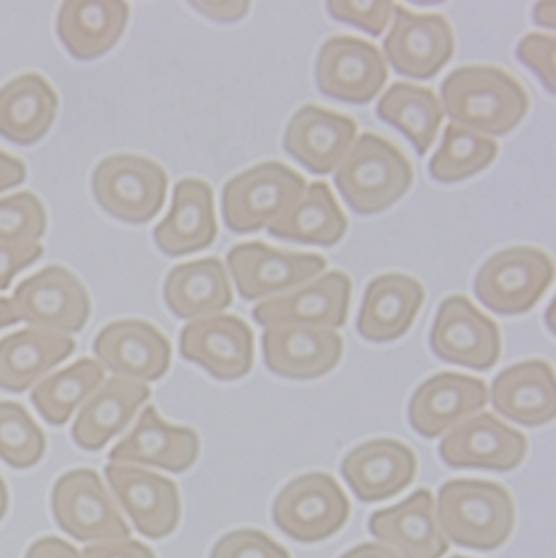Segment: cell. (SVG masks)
<instances>
[{"mask_svg":"<svg viewBox=\"0 0 556 558\" xmlns=\"http://www.w3.org/2000/svg\"><path fill=\"white\" fill-rule=\"evenodd\" d=\"M443 114L455 125L481 136H506L528 117L530 96L506 70L466 65L440 85Z\"/></svg>","mask_w":556,"mask_h":558,"instance_id":"cell-1","label":"cell"},{"mask_svg":"<svg viewBox=\"0 0 556 558\" xmlns=\"http://www.w3.org/2000/svg\"><path fill=\"white\" fill-rule=\"evenodd\" d=\"M436 519L448 541L476 551H494L515 532V498L498 483L448 481L438 489Z\"/></svg>","mask_w":556,"mask_h":558,"instance_id":"cell-2","label":"cell"},{"mask_svg":"<svg viewBox=\"0 0 556 558\" xmlns=\"http://www.w3.org/2000/svg\"><path fill=\"white\" fill-rule=\"evenodd\" d=\"M414 183L408 156L378 134H361L334 170V185L356 216H376L399 203Z\"/></svg>","mask_w":556,"mask_h":558,"instance_id":"cell-3","label":"cell"},{"mask_svg":"<svg viewBox=\"0 0 556 558\" xmlns=\"http://www.w3.org/2000/svg\"><path fill=\"white\" fill-rule=\"evenodd\" d=\"M305 179L292 167L267 160L237 174L222 187L220 211L232 234L267 230L305 192Z\"/></svg>","mask_w":556,"mask_h":558,"instance_id":"cell-4","label":"cell"},{"mask_svg":"<svg viewBox=\"0 0 556 558\" xmlns=\"http://www.w3.org/2000/svg\"><path fill=\"white\" fill-rule=\"evenodd\" d=\"M167 185L162 167L138 154L107 156L92 174V192L102 211L132 226H143L160 214Z\"/></svg>","mask_w":556,"mask_h":558,"instance_id":"cell-5","label":"cell"},{"mask_svg":"<svg viewBox=\"0 0 556 558\" xmlns=\"http://www.w3.org/2000/svg\"><path fill=\"white\" fill-rule=\"evenodd\" d=\"M554 283V263L536 247H508L492 254L474 278V294L481 305L517 316L530 312Z\"/></svg>","mask_w":556,"mask_h":558,"instance_id":"cell-6","label":"cell"},{"mask_svg":"<svg viewBox=\"0 0 556 558\" xmlns=\"http://www.w3.org/2000/svg\"><path fill=\"white\" fill-rule=\"evenodd\" d=\"M352 506L327 472H307L278 492L271 517L276 527L299 543H318L341 532Z\"/></svg>","mask_w":556,"mask_h":558,"instance_id":"cell-7","label":"cell"},{"mask_svg":"<svg viewBox=\"0 0 556 558\" xmlns=\"http://www.w3.org/2000/svg\"><path fill=\"white\" fill-rule=\"evenodd\" d=\"M51 514L68 536L89 545L132 534L117 500L94 470H72L53 483Z\"/></svg>","mask_w":556,"mask_h":558,"instance_id":"cell-8","label":"cell"},{"mask_svg":"<svg viewBox=\"0 0 556 558\" xmlns=\"http://www.w3.org/2000/svg\"><path fill=\"white\" fill-rule=\"evenodd\" d=\"M19 318L32 329L70 337L85 327L92 314V301L78 276L61 265H49L14 290L12 299Z\"/></svg>","mask_w":556,"mask_h":558,"instance_id":"cell-9","label":"cell"},{"mask_svg":"<svg viewBox=\"0 0 556 558\" xmlns=\"http://www.w3.org/2000/svg\"><path fill=\"white\" fill-rule=\"evenodd\" d=\"M316 89L331 100L367 105L387 83V63L378 47L354 36L327 38L316 56Z\"/></svg>","mask_w":556,"mask_h":558,"instance_id":"cell-10","label":"cell"},{"mask_svg":"<svg viewBox=\"0 0 556 558\" xmlns=\"http://www.w3.org/2000/svg\"><path fill=\"white\" fill-rule=\"evenodd\" d=\"M228 267L241 299L252 303L281 296L314 281L325 271L327 260L318 254L274 250L265 243L252 241L234 245L228 252Z\"/></svg>","mask_w":556,"mask_h":558,"instance_id":"cell-11","label":"cell"},{"mask_svg":"<svg viewBox=\"0 0 556 558\" xmlns=\"http://www.w3.org/2000/svg\"><path fill=\"white\" fill-rule=\"evenodd\" d=\"M385 63L406 78H434L452 61L457 40L450 21L440 14H416L397 5L392 29L383 40Z\"/></svg>","mask_w":556,"mask_h":558,"instance_id":"cell-12","label":"cell"},{"mask_svg":"<svg viewBox=\"0 0 556 558\" xmlns=\"http://www.w3.org/2000/svg\"><path fill=\"white\" fill-rule=\"evenodd\" d=\"M430 348L445 363L487 372L500 359V331L470 299L450 296L434 316Z\"/></svg>","mask_w":556,"mask_h":558,"instance_id":"cell-13","label":"cell"},{"mask_svg":"<svg viewBox=\"0 0 556 558\" xmlns=\"http://www.w3.org/2000/svg\"><path fill=\"white\" fill-rule=\"evenodd\" d=\"M440 461L455 470L512 472L528 457V438L489 412H479L443 436Z\"/></svg>","mask_w":556,"mask_h":558,"instance_id":"cell-14","label":"cell"},{"mask_svg":"<svg viewBox=\"0 0 556 558\" xmlns=\"http://www.w3.org/2000/svg\"><path fill=\"white\" fill-rule=\"evenodd\" d=\"M350 303L352 278L346 271L331 269L301 288L261 301V305L252 310V316L261 327L305 325L339 329L348 323Z\"/></svg>","mask_w":556,"mask_h":558,"instance_id":"cell-15","label":"cell"},{"mask_svg":"<svg viewBox=\"0 0 556 558\" xmlns=\"http://www.w3.org/2000/svg\"><path fill=\"white\" fill-rule=\"evenodd\" d=\"M107 485L132 519L136 532L152 541L174 534L181 523V494L174 481L156 472L109 463Z\"/></svg>","mask_w":556,"mask_h":558,"instance_id":"cell-16","label":"cell"},{"mask_svg":"<svg viewBox=\"0 0 556 558\" xmlns=\"http://www.w3.org/2000/svg\"><path fill=\"white\" fill-rule=\"evenodd\" d=\"M179 352L218 380H239L254 367V333L232 314H216L183 327Z\"/></svg>","mask_w":556,"mask_h":558,"instance_id":"cell-17","label":"cell"},{"mask_svg":"<svg viewBox=\"0 0 556 558\" xmlns=\"http://www.w3.org/2000/svg\"><path fill=\"white\" fill-rule=\"evenodd\" d=\"M94 354L102 367L119 378L149 383L160 380L172 363V345L147 320H114L94 339Z\"/></svg>","mask_w":556,"mask_h":558,"instance_id":"cell-18","label":"cell"},{"mask_svg":"<svg viewBox=\"0 0 556 558\" xmlns=\"http://www.w3.org/2000/svg\"><path fill=\"white\" fill-rule=\"evenodd\" d=\"M485 405L487 385L481 378L443 372L416 387L408 405V421L423 438H438L483 412Z\"/></svg>","mask_w":556,"mask_h":558,"instance_id":"cell-19","label":"cell"},{"mask_svg":"<svg viewBox=\"0 0 556 558\" xmlns=\"http://www.w3.org/2000/svg\"><path fill=\"white\" fill-rule=\"evenodd\" d=\"M265 367L290 380H314L329 374L343 359V339L337 329L283 325L263 331Z\"/></svg>","mask_w":556,"mask_h":558,"instance_id":"cell-20","label":"cell"},{"mask_svg":"<svg viewBox=\"0 0 556 558\" xmlns=\"http://www.w3.org/2000/svg\"><path fill=\"white\" fill-rule=\"evenodd\" d=\"M416 468L419 461L410 445L395 438H374L348 452L341 474L359 500L378 504L410 487Z\"/></svg>","mask_w":556,"mask_h":558,"instance_id":"cell-21","label":"cell"},{"mask_svg":"<svg viewBox=\"0 0 556 558\" xmlns=\"http://www.w3.org/2000/svg\"><path fill=\"white\" fill-rule=\"evenodd\" d=\"M356 132L354 119L325 107L305 105L288 123L283 147L307 172L325 177L346 158L356 141Z\"/></svg>","mask_w":556,"mask_h":558,"instance_id":"cell-22","label":"cell"},{"mask_svg":"<svg viewBox=\"0 0 556 558\" xmlns=\"http://www.w3.org/2000/svg\"><path fill=\"white\" fill-rule=\"evenodd\" d=\"M367 527L376 543L395 549L401 558H443L450 549L430 489H416L403 504L374 512Z\"/></svg>","mask_w":556,"mask_h":558,"instance_id":"cell-23","label":"cell"},{"mask_svg":"<svg viewBox=\"0 0 556 558\" xmlns=\"http://www.w3.org/2000/svg\"><path fill=\"white\" fill-rule=\"evenodd\" d=\"M198 452L201 438L192 427L165 423L156 408H145L130 434L111 448L109 463L152 465L181 474L196 463Z\"/></svg>","mask_w":556,"mask_h":558,"instance_id":"cell-24","label":"cell"},{"mask_svg":"<svg viewBox=\"0 0 556 558\" xmlns=\"http://www.w3.org/2000/svg\"><path fill=\"white\" fill-rule=\"evenodd\" d=\"M425 301V288L408 274L376 276L363 294L356 329L370 343H392L410 331Z\"/></svg>","mask_w":556,"mask_h":558,"instance_id":"cell-25","label":"cell"},{"mask_svg":"<svg viewBox=\"0 0 556 558\" xmlns=\"http://www.w3.org/2000/svg\"><path fill=\"white\" fill-rule=\"evenodd\" d=\"M494 412L523 427H543L556 416V380L549 363L534 359L506 367L492 383Z\"/></svg>","mask_w":556,"mask_h":558,"instance_id":"cell-26","label":"cell"},{"mask_svg":"<svg viewBox=\"0 0 556 558\" xmlns=\"http://www.w3.org/2000/svg\"><path fill=\"white\" fill-rule=\"evenodd\" d=\"M149 387L145 383L111 376L83 403L72 438L81 450L98 452L105 445L130 427L138 410L149 401Z\"/></svg>","mask_w":556,"mask_h":558,"instance_id":"cell-27","label":"cell"},{"mask_svg":"<svg viewBox=\"0 0 556 558\" xmlns=\"http://www.w3.org/2000/svg\"><path fill=\"white\" fill-rule=\"evenodd\" d=\"M218 234L214 192L201 179L174 185L172 209L154 230V243L165 256H188L207 250Z\"/></svg>","mask_w":556,"mask_h":558,"instance_id":"cell-28","label":"cell"},{"mask_svg":"<svg viewBox=\"0 0 556 558\" xmlns=\"http://www.w3.org/2000/svg\"><path fill=\"white\" fill-rule=\"evenodd\" d=\"M162 299L167 310L181 320L216 316L234 301L228 269L216 256L174 267L165 278Z\"/></svg>","mask_w":556,"mask_h":558,"instance_id":"cell-29","label":"cell"},{"mask_svg":"<svg viewBox=\"0 0 556 558\" xmlns=\"http://www.w3.org/2000/svg\"><path fill=\"white\" fill-rule=\"evenodd\" d=\"M59 114V96L40 74H21L0 87V136L29 147L36 145Z\"/></svg>","mask_w":556,"mask_h":558,"instance_id":"cell-30","label":"cell"},{"mask_svg":"<svg viewBox=\"0 0 556 558\" xmlns=\"http://www.w3.org/2000/svg\"><path fill=\"white\" fill-rule=\"evenodd\" d=\"M130 21L128 3H63L56 32L76 61H96L117 47Z\"/></svg>","mask_w":556,"mask_h":558,"instance_id":"cell-31","label":"cell"},{"mask_svg":"<svg viewBox=\"0 0 556 558\" xmlns=\"http://www.w3.org/2000/svg\"><path fill=\"white\" fill-rule=\"evenodd\" d=\"M76 350L70 337L38 329H21L0 339V389L23 395L56 365Z\"/></svg>","mask_w":556,"mask_h":558,"instance_id":"cell-32","label":"cell"},{"mask_svg":"<svg viewBox=\"0 0 556 558\" xmlns=\"http://www.w3.org/2000/svg\"><path fill=\"white\" fill-rule=\"evenodd\" d=\"M348 216L339 207L327 183L316 181L305 187L303 196L281 216L274 220L267 232L274 239L334 247L348 234Z\"/></svg>","mask_w":556,"mask_h":558,"instance_id":"cell-33","label":"cell"},{"mask_svg":"<svg viewBox=\"0 0 556 558\" xmlns=\"http://www.w3.org/2000/svg\"><path fill=\"white\" fill-rule=\"evenodd\" d=\"M376 114L383 123L399 130L421 156L434 145L445 119L438 96L412 83H395L389 87L376 105Z\"/></svg>","mask_w":556,"mask_h":558,"instance_id":"cell-34","label":"cell"},{"mask_svg":"<svg viewBox=\"0 0 556 558\" xmlns=\"http://www.w3.org/2000/svg\"><path fill=\"white\" fill-rule=\"evenodd\" d=\"M105 383V367L94 359H81L68 369L43 378L32 392V403L43 421L61 427Z\"/></svg>","mask_w":556,"mask_h":558,"instance_id":"cell-35","label":"cell"},{"mask_svg":"<svg viewBox=\"0 0 556 558\" xmlns=\"http://www.w3.org/2000/svg\"><path fill=\"white\" fill-rule=\"evenodd\" d=\"M496 156L498 145L494 138L450 123L443 132V143L432 156L427 170L438 183H459L487 170Z\"/></svg>","mask_w":556,"mask_h":558,"instance_id":"cell-36","label":"cell"},{"mask_svg":"<svg viewBox=\"0 0 556 558\" xmlns=\"http://www.w3.org/2000/svg\"><path fill=\"white\" fill-rule=\"evenodd\" d=\"M47 450L45 432L32 414L14 401H0V459L14 470L38 465Z\"/></svg>","mask_w":556,"mask_h":558,"instance_id":"cell-37","label":"cell"},{"mask_svg":"<svg viewBox=\"0 0 556 558\" xmlns=\"http://www.w3.org/2000/svg\"><path fill=\"white\" fill-rule=\"evenodd\" d=\"M47 232V214L40 198L21 192L0 198V245H34Z\"/></svg>","mask_w":556,"mask_h":558,"instance_id":"cell-38","label":"cell"},{"mask_svg":"<svg viewBox=\"0 0 556 558\" xmlns=\"http://www.w3.org/2000/svg\"><path fill=\"white\" fill-rule=\"evenodd\" d=\"M209 558H290V551L261 530H234L218 538Z\"/></svg>","mask_w":556,"mask_h":558,"instance_id":"cell-39","label":"cell"},{"mask_svg":"<svg viewBox=\"0 0 556 558\" xmlns=\"http://www.w3.org/2000/svg\"><path fill=\"white\" fill-rule=\"evenodd\" d=\"M395 10V3H352V0H334V3H327V12L334 21L359 27L374 38L385 32L387 23H392Z\"/></svg>","mask_w":556,"mask_h":558,"instance_id":"cell-40","label":"cell"},{"mask_svg":"<svg viewBox=\"0 0 556 558\" xmlns=\"http://www.w3.org/2000/svg\"><path fill=\"white\" fill-rule=\"evenodd\" d=\"M517 56L528 70H532L539 76V81L545 85V89L549 94L556 92V81H554L556 40H554V36H547V34L523 36L521 43L517 45Z\"/></svg>","mask_w":556,"mask_h":558,"instance_id":"cell-41","label":"cell"},{"mask_svg":"<svg viewBox=\"0 0 556 558\" xmlns=\"http://www.w3.org/2000/svg\"><path fill=\"white\" fill-rule=\"evenodd\" d=\"M43 256V245H0V292L10 290L14 276Z\"/></svg>","mask_w":556,"mask_h":558,"instance_id":"cell-42","label":"cell"},{"mask_svg":"<svg viewBox=\"0 0 556 558\" xmlns=\"http://www.w3.org/2000/svg\"><path fill=\"white\" fill-rule=\"evenodd\" d=\"M81 554L83 558H156V554L147 545L134 538L94 543V545H87L85 551Z\"/></svg>","mask_w":556,"mask_h":558,"instance_id":"cell-43","label":"cell"},{"mask_svg":"<svg viewBox=\"0 0 556 558\" xmlns=\"http://www.w3.org/2000/svg\"><path fill=\"white\" fill-rule=\"evenodd\" d=\"M192 8L216 23H237L245 19L250 12V3H241V0H230V3H220V0H196Z\"/></svg>","mask_w":556,"mask_h":558,"instance_id":"cell-44","label":"cell"},{"mask_svg":"<svg viewBox=\"0 0 556 558\" xmlns=\"http://www.w3.org/2000/svg\"><path fill=\"white\" fill-rule=\"evenodd\" d=\"M25 558H83V554L59 536H45L32 543Z\"/></svg>","mask_w":556,"mask_h":558,"instance_id":"cell-45","label":"cell"},{"mask_svg":"<svg viewBox=\"0 0 556 558\" xmlns=\"http://www.w3.org/2000/svg\"><path fill=\"white\" fill-rule=\"evenodd\" d=\"M27 177V167L23 160L0 149V192L19 187Z\"/></svg>","mask_w":556,"mask_h":558,"instance_id":"cell-46","label":"cell"},{"mask_svg":"<svg viewBox=\"0 0 556 558\" xmlns=\"http://www.w3.org/2000/svg\"><path fill=\"white\" fill-rule=\"evenodd\" d=\"M341 558H401V556L383 543H363L346 551Z\"/></svg>","mask_w":556,"mask_h":558,"instance_id":"cell-47","label":"cell"},{"mask_svg":"<svg viewBox=\"0 0 556 558\" xmlns=\"http://www.w3.org/2000/svg\"><path fill=\"white\" fill-rule=\"evenodd\" d=\"M532 19L536 25L545 27V29H554L556 19H554V3H539L532 10Z\"/></svg>","mask_w":556,"mask_h":558,"instance_id":"cell-48","label":"cell"},{"mask_svg":"<svg viewBox=\"0 0 556 558\" xmlns=\"http://www.w3.org/2000/svg\"><path fill=\"white\" fill-rule=\"evenodd\" d=\"M16 323H21V318H19V312H16L12 299H0V329L12 327Z\"/></svg>","mask_w":556,"mask_h":558,"instance_id":"cell-49","label":"cell"},{"mask_svg":"<svg viewBox=\"0 0 556 558\" xmlns=\"http://www.w3.org/2000/svg\"><path fill=\"white\" fill-rule=\"evenodd\" d=\"M8 510H10V489H8L5 481H3V476H0V521L5 519Z\"/></svg>","mask_w":556,"mask_h":558,"instance_id":"cell-50","label":"cell"},{"mask_svg":"<svg viewBox=\"0 0 556 558\" xmlns=\"http://www.w3.org/2000/svg\"><path fill=\"white\" fill-rule=\"evenodd\" d=\"M455 558H468V556H455Z\"/></svg>","mask_w":556,"mask_h":558,"instance_id":"cell-51","label":"cell"}]
</instances>
